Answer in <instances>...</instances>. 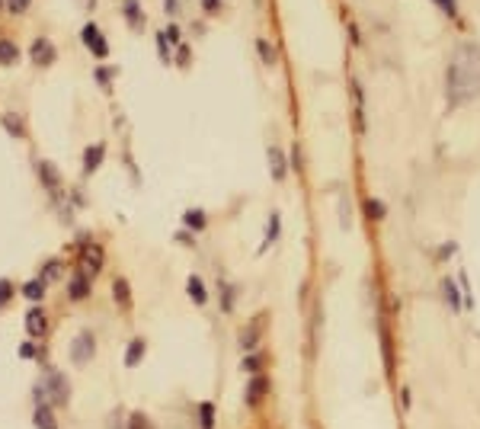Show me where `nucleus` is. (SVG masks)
Instances as JSON below:
<instances>
[{
	"label": "nucleus",
	"mask_w": 480,
	"mask_h": 429,
	"mask_svg": "<svg viewBox=\"0 0 480 429\" xmlns=\"http://www.w3.org/2000/svg\"><path fill=\"white\" fill-rule=\"evenodd\" d=\"M256 51H260L262 64H275V61H279V51H275L272 45L266 42V39H256Z\"/></svg>",
	"instance_id": "f8f14e48"
},
{
	"label": "nucleus",
	"mask_w": 480,
	"mask_h": 429,
	"mask_svg": "<svg viewBox=\"0 0 480 429\" xmlns=\"http://www.w3.org/2000/svg\"><path fill=\"white\" fill-rule=\"evenodd\" d=\"M189 298H193L195 305H205V298H208V292H205L199 276H189Z\"/></svg>",
	"instance_id": "9b49d317"
},
{
	"label": "nucleus",
	"mask_w": 480,
	"mask_h": 429,
	"mask_svg": "<svg viewBox=\"0 0 480 429\" xmlns=\"http://www.w3.org/2000/svg\"><path fill=\"white\" fill-rule=\"evenodd\" d=\"M202 4H205L208 13H218V10H221V0H202Z\"/></svg>",
	"instance_id": "7c9ffc66"
},
{
	"label": "nucleus",
	"mask_w": 480,
	"mask_h": 429,
	"mask_svg": "<svg viewBox=\"0 0 480 429\" xmlns=\"http://www.w3.org/2000/svg\"><path fill=\"white\" fill-rule=\"evenodd\" d=\"M365 212H368V218H384V206H381V202H374V199H368L365 202Z\"/></svg>",
	"instance_id": "5701e85b"
},
{
	"label": "nucleus",
	"mask_w": 480,
	"mask_h": 429,
	"mask_svg": "<svg viewBox=\"0 0 480 429\" xmlns=\"http://www.w3.org/2000/svg\"><path fill=\"white\" fill-rule=\"evenodd\" d=\"M100 161H103V144L87 148V163H83V170H87V173H93V170L100 167Z\"/></svg>",
	"instance_id": "f3484780"
},
{
	"label": "nucleus",
	"mask_w": 480,
	"mask_h": 429,
	"mask_svg": "<svg viewBox=\"0 0 480 429\" xmlns=\"http://www.w3.org/2000/svg\"><path fill=\"white\" fill-rule=\"evenodd\" d=\"M269 170H272L275 180H282V176H285V157H282L279 148H269Z\"/></svg>",
	"instance_id": "1a4fd4ad"
},
{
	"label": "nucleus",
	"mask_w": 480,
	"mask_h": 429,
	"mask_svg": "<svg viewBox=\"0 0 480 429\" xmlns=\"http://www.w3.org/2000/svg\"><path fill=\"white\" fill-rule=\"evenodd\" d=\"M6 4H10V13H26L32 0H6Z\"/></svg>",
	"instance_id": "a878e982"
},
{
	"label": "nucleus",
	"mask_w": 480,
	"mask_h": 429,
	"mask_svg": "<svg viewBox=\"0 0 480 429\" xmlns=\"http://www.w3.org/2000/svg\"><path fill=\"white\" fill-rule=\"evenodd\" d=\"M163 4H167V13H170V16H173V13H180V0H163Z\"/></svg>",
	"instance_id": "2f4dec72"
},
{
	"label": "nucleus",
	"mask_w": 480,
	"mask_h": 429,
	"mask_svg": "<svg viewBox=\"0 0 480 429\" xmlns=\"http://www.w3.org/2000/svg\"><path fill=\"white\" fill-rule=\"evenodd\" d=\"M243 368H247L250 375L260 372V355H250V359H243Z\"/></svg>",
	"instance_id": "cd10ccee"
},
{
	"label": "nucleus",
	"mask_w": 480,
	"mask_h": 429,
	"mask_svg": "<svg viewBox=\"0 0 480 429\" xmlns=\"http://www.w3.org/2000/svg\"><path fill=\"white\" fill-rule=\"evenodd\" d=\"M36 426L39 429H58V423H55V417H51L48 407H39V410H36Z\"/></svg>",
	"instance_id": "a211bd4d"
},
{
	"label": "nucleus",
	"mask_w": 480,
	"mask_h": 429,
	"mask_svg": "<svg viewBox=\"0 0 480 429\" xmlns=\"http://www.w3.org/2000/svg\"><path fill=\"white\" fill-rule=\"evenodd\" d=\"M19 355H23V359H32V355H36V349H32V343H23V346H19Z\"/></svg>",
	"instance_id": "c756f323"
},
{
	"label": "nucleus",
	"mask_w": 480,
	"mask_h": 429,
	"mask_svg": "<svg viewBox=\"0 0 480 429\" xmlns=\"http://www.w3.org/2000/svg\"><path fill=\"white\" fill-rule=\"evenodd\" d=\"M23 295H26V298H32V301H39V298H42V295H45V282H26V286H23Z\"/></svg>",
	"instance_id": "6ab92c4d"
},
{
	"label": "nucleus",
	"mask_w": 480,
	"mask_h": 429,
	"mask_svg": "<svg viewBox=\"0 0 480 429\" xmlns=\"http://www.w3.org/2000/svg\"><path fill=\"white\" fill-rule=\"evenodd\" d=\"M83 263H87L90 273H93V269H100V250L87 247V250H83Z\"/></svg>",
	"instance_id": "aec40b11"
},
{
	"label": "nucleus",
	"mask_w": 480,
	"mask_h": 429,
	"mask_svg": "<svg viewBox=\"0 0 480 429\" xmlns=\"http://www.w3.org/2000/svg\"><path fill=\"white\" fill-rule=\"evenodd\" d=\"M32 58H36V64H51V58H55V49H51V42H45V39H36V42H32Z\"/></svg>",
	"instance_id": "423d86ee"
},
{
	"label": "nucleus",
	"mask_w": 480,
	"mask_h": 429,
	"mask_svg": "<svg viewBox=\"0 0 480 429\" xmlns=\"http://www.w3.org/2000/svg\"><path fill=\"white\" fill-rule=\"evenodd\" d=\"M87 288H90V282H87V276H83V273H77L74 276V279H71V298H74V301H81V298H87Z\"/></svg>",
	"instance_id": "9d476101"
},
{
	"label": "nucleus",
	"mask_w": 480,
	"mask_h": 429,
	"mask_svg": "<svg viewBox=\"0 0 480 429\" xmlns=\"http://www.w3.org/2000/svg\"><path fill=\"white\" fill-rule=\"evenodd\" d=\"M480 96V45L461 42L451 51L449 64V100L455 106Z\"/></svg>",
	"instance_id": "f257e3e1"
},
{
	"label": "nucleus",
	"mask_w": 480,
	"mask_h": 429,
	"mask_svg": "<svg viewBox=\"0 0 480 429\" xmlns=\"http://www.w3.org/2000/svg\"><path fill=\"white\" fill-rule=\"evenodd\" d=\"M163 36H167V39H173V42H180V29H176V26H170V29L163 32Z\"/></svg>",
	"instance_id": "473e14b6"
},
{
	"label": "nucleus",
	"mask_w": 480,
	"mask_h": 429,
	"mask_svg": "<svg viewBox=\"0 0 480 429\" xmlns=\"http://www.w3.org/2000/svg\"><path fill=\"white\" fill-rule=\"evenodd\" d=\"M183 221H186L189 231H202V228H205V212H199V208H189Z\"/></svg>",
	"instance_id": "dca6fc26"
},
{
	"label": "nucleus",
	"mask_w": 480,
	"mask_h": 429,
	"mask_svg": "<svg viewBox=\"0 0 480 429\" xmlns=\"http://www.w3.org/2000/svg\"><path fill=\"white\" fill-rule=\"evenodd\" d=\"M48 391H51V398H55L58 404H64V400H68L71 388H68V381H64V375H58V372L48 375Z\"/></svg>",
	"instance_id": "39448f33"
},
{
	"label": "nucleus",
	"mask_w": 480,
	"mask_h": 429,
	"mask_svg": "<svg viewBox=\"0 0 480 429\" xmlns=\"http://www.w3.org/2000/svg\"><path fill=\"white\" fill-rule=\"evenodd\" d=\"M19 58V49L13 42H6V39H0V64H13Z\"/></svg>",
	"instance_id": "4468645a"
},
{
	"label": "nucleus",
	"mask_w": 480,
	"mask_h": 429,
	"mask_svg": "<svg viewBox=\"0 0 480 429\" xmlns=\"http://www.w3.org/2000/svg\"><path fill=\"white\" fill-rule=\"evenodd\" d=\"M116 301H119V305H128V286H125L122 279L116 282Z\"/></svg>",
	"instance_id": "b1692460"
},
{
	"label": "nucleus",
	"mask_w": 480,
	"mask_h": 429,
	"mask_svg": "<svg viewBox=\"0 0 480 429\" xmlns=\"http://www.w3.org/2000/svg\"><path fill=\"white\" fill-rule=\"evenodd\" d=\"M6 298H10V282L0 279V305H6Z\"/></svg>",
	"instance_id": "c85d7f7f"
},
{
	"label": "nucleus",
	"mask_w": 480,
	"mask_h": 429,
	"mask_svg": "<svg viewBox=\"0 0 480 429\" xmlns=\"http://www.w3.org/2000/svg\"><path fill=\"white\" fill-rule=\"evenodd\" d=\"M436 4L442 6L445 16H458V4H455V0H436Z\"/></svg>",
	"instance_id": "393cba45"
},
{
	"label": "nucleus",
	"mask_w": 480,
	"mask_h": 429,
	"mask_svg": "<svg viewBox=\"0 0 480 429\" xmlns=\"http://www.w3.org/2000/svg\"><path fill=\"white\" fill-rule=\"evenodd\" d=\"M83 42H87V49L93 51L96 58H106V55H109V45H106V39H103V32L96 29L93 23H90V26H83Z\"/></svg>",
	"instance_id": "7ed1b4c3"
},
{
	"label": "nucleus",
	"mask_w": 480,
	"mask_h": 429,
	"mask_svg": "<svg viewBox=\"0 0 480 429\" xmlns=\"http://www.w3.org/2000/svg\"><path fill=\"white\" fill-rule=\"evenodd\" d=\"M279 231H282V218H279V212H272L269 215V224H266V241H262V247L260 250H269L275 241H279Z\"/></svg>",
	"instance_id": "0eeeda50"
},
{
	"label": "nucleus",
	"mask_w": 480,
	"mask_h": 429,
	"mask_svg": "<svg viewBox=\"0 0 480 429\" xmlns=\"http://www.w3.org/2000/svg\"><path fill=\"white\" fill-rule=\"evenodd\" d=\"M125 16H128V23H141V10H138V0H125Z\"/></svg>",
	"instance_id": "412c9836"
},
{
	"label": "nucleus",
	"mask_w": 480,
	"mask_h": 429,
	"mask_svg": "<svg viewBox=\"0 0 480 429\" xmlns=\"http://www.w3.org/2000/svg\"><path fill=\"white\" fill-rule=\"evenodd\" d=\"M212 417H215V407L202 404V423H205V429H212Z\"/></svg>",
	"instance_id": "bb28decb"
},
{
	"label": "nucleus",
	"mask_w": 480,
	"mask_h": 429,
	"mask_svg": "<svg viewBox=\"0 0 480 429\" xmlns=\"http://www.w3.org/2000/svg\"><path fill=\"white\" fill-rule=\"evenodd\" d=\"M26 330H29L32 336H42L45 333V314L39 311V308H32V311L26 314Z\"/></svg>",
	"instance_id": "6e6552de"
},
{
	"label": "nucleus",
	"mask_w": 480,
	"mask_h": 429,
	"mask_svg": "<svg viewBox=\"0 0 480 429\" xmlns=\"http://www.w3.org/2000/svg\"><path fill=\"white\" fill-rule=\"evenodd\" d=\"M93 353H96L93 333H90V330H81L77 340L71 343V362H74V365H87V362L93 359Z\"/></svg>",
	"instance_id": "f03ea898"
},
{
	"label": "nucleus",
	"mask_w": 480,
	"mask_h": 429,
	"mask_svg": "<svg viewBox=\"0 0 480 429\" xmlns=\"http://www.w3.org/2000/svg\"><path fill=\"white\" fill-rule=\"evenodd\" d=\"M266 391H269V381L262 378L260 372L253 375V381L247 385V404H260L262 398H266Z\"/></svg>",
	"instance_id": "20e7f679"
},
{
	"label": "nucleus",
	"mask_w": 480,
	"mask_h": 429,
	"mask_svg": "<svg viewBox=\"0 0 480 429\" xmlns=\"http://www.w3.org/2000/svg\"><path fill=\"white\" fill-rule=\"evenodd\" d=\"M141 355H144V340H131L128 355H125V365H128V368H135L138 362H141Z\"/></svg>",
	"instance_id": "ddd939ff"
},
{
	"label": "nucleus",
	"mask_w": 480,
	"mask_h": 429,
	"mask_svg": "<svg viewBox=\"0 0 480 429\" xmlns=\"http://www.w3.org/2000/svg\"><path fill=\"white\" fill-rule=\"evenodd\" d=\"M39 173H42V180H45V183H48V186H51V189H58V186H61V176H58V170H55V167H51V163H48V161H42V167H39Z\"/></svg>",
	"instance_id": "2eb2a0df"
},
{
	"label": "nucleus",
	"mask_w": 480,
	"mask_h": 429,
	"mask_svg": "<svg viewBox=\"0 0 480 429\" xmlns=\"http://www.w3.org/2000/svg\"><path fill=\"white\" fill-rule=\"evenodd\" d=\"M131 429H141V417H135V423H131Z\"/></svg>",
	"instance_id": "72a5a7b5"
},
{
	"label": "nucleus",
	"mask_w": 480,
	"mask_h": 429,
	"mask_svg": "<svg viewBox=\"0 0 480 429\" xmlns=\"http://www.w3.org/2000/svg\"><path fill=\"white\" fill-rule=\"evenodd\" d=\"M445 295H449V305L458 311V305H461V298H458V288H455V282H451V279L445 282Z\"/></svg>",
	"instance_id": "4be33fe9"
}]
</instances>
